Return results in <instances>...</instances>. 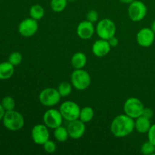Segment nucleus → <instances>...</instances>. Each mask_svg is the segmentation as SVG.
I'll return each instance as SVG.
<instances>
[{
	"label": "nucleus",
	"mask_w": 155,
	"mask_h": 155,
	"mask_svg": "<svg viewBox=\"0 0 155 155\" xmlns=\"http://www.w3.org/2000/svg\"><path fill=\"white\" fill-rule=\"evenodd\" d=\"M15 73V66L10 62L4 61L0 63V80H8Z\"/></svg>",
	"instance_id": "obj_18"
},
{
	"label": "nucleus",
	"mask_w": 155,
	"mask_h": 155,
	"mask_svg": "<svg viewBox=\"0 0 155 155\" xmlns=\"http://www.w3.org/2000/svg\"><path fill=\"white\" fill-rule=\"evenodd\" d=\"M144 108L145 106L142 101L135 97L127 98L124 104V114L133 119L142 116Z\"/></svg>",
	"instance_id": "obj_5"
},
{
	"label": "nucleus",
	"mask_w": 155,
	"mask_h": 155,
	"mask_svg": "<svg viewBox=\"0 0 155 155\" xmlns=\"http://www.w3.org/2000/svg\"><path fill=\"white\" fill-rule=\"evenodd\" d=\"M73 86L68 82H61L58 86L57 89L61 97H67L72 92Z\"/></svg>",
	"instance_id": "obj_23"
},
{
	"label": "nucleus",
	"mask_w": 155,
	"mask_h": 155,
	"mask_svg": "<svg viewBox=\"0 0 155 155\" xmlns=\"http://www.w3.org/2000/svg\"><path fill=\"white\" fill-rule=\"evenodd\" d=\"M147 7L145 3L139 0H134L129 5L128 15L134 22L142 21L147 15Z\"/></svg>",
	"instance_id": "obj_8"
},
{
	"label": "nucleus",
	"mask_w": 155,
	"mask_h": 155,
	"mask_svg": "<svg viewBox=\"0 0 155 155\" xmlns=\"http://www.w3.org/2000/svg\"><path fill=\"white\" fill-rule=\"evenodd\" d=\"M107 41H108L109 44H110V45L111 46V48L112 47H117L118 45V44H119V39H118L115 36H112V37L110 38Z\"/></svg>",
	"instance_id": "obj_31"
},
{
	"label": "nucleus",
	"mask_w": 155,
	"mask_h": 155,
	"mask_svg": "<svg viewBox=\"0 0 155 155\" xmlns=\"http://www.w3.org/2000/svg\"><path fill=\"white\" fill-rule=\"evenodd\" d=\"M48 127L45 124H37L33 127L31 130V137L34 143L42 145L49 139L50 134Z\"/></svg>",
	"instance_id": "obj_11"
},
{
	"label": "nucleus",
	"mask_w": 155,
	"mask_h": 155,
	"mask_svg": "<svg viewBox=\"0 0 155 155\" xmlns=\"http://www.w3.org/2000/svg\"><path fill=\"white\" fill-rule=\"evenodd\" d=\"M141 152L145 155H151L155 153V145L149 141L142 144L141 147Z\"/></svg>",
	"instance_id": "obj_26"
},
{
	"label": "nucleus",
	"mask_w": 155,
	"mask_h": 155,
	"mask_svg": "<svg viewBox=\"0 0 155 155\" xmlns=\"http://www.w3.org/2000/svg\"><path fill=\"white\" fill-rule=\"evenodd\" d=\"M68 2H74V0H68Z\"/></svg>",
	"instance_id": "obj_35"
},
{
	"label": "nucleus",
	"mask_w": 155,
	"mask_h": 155,
	"mask_svg": "<svg viewBox=\"0 0 155 155\" xmlns=\"http://www.w3.org/2000/svg\"><path fill=\"white\" fill-rule=\"evenodd\" d=\"M60 93L54 88H45L40 92L39 95V101L45 107H53L58 104L61 101Z\"/></svg>",
	"instance_id": "obj_6"
},
{
	"label": "nucleus",
	"mask_w": 155,
	"mask_h": 155,
	"mask_svg": "<svg viewBox=\"0 0 155 155\" xmlns=\"http://www.w3.org/2000/svg\"><path fill=\"white\" fill-rule=\"evenodd\" d=\"M44 15H45V10L40 5L35 4L32 5L30 8V18L36 20V21L42 19L44 17Z\"/></svg>",
	"instance_id": "obj_20"
},
{
	"label": "nucleus",
	"mask_w": 155,
	"mask_h": 155,
	"mask_svg": "<svg viewBox=\"0 0 155 155\" xmlns=\"http://www.w3.org/2000/svg\"><path fill=\"white\" fill-rule=\"evenodd\" d=\"M42 145H43V148L45 152L49 153V154L54 153L56 151V149H57V145H56V144L53 141L50 140V139L46 141Z\"/></svg>",
	"instance_id": "obj_27"
},
{
	"label": "nucleus",
	"mask_w": 155,
	"mask_h": 155,
	"mask_svg": "<svg viewBox=\"0 0 155 155\" xmlns=\"http://www.w3.org/2000/svg\"><path fill=\"white\" fill-rule=\"evenodd\" d=\"M68 0H51L50 6L53 12H61L66 8L68 5Z\"/></svg>",
	"instance_id": "obj_22"
},
{
	"label": "nucleus",
	"mask_w": 155,
	"mask_h": 155,
	"mask_svg": "<svg viewBox=\"0 0 155 155\" xmlns=\"http://www.w3.org/2000/svg\"><path fill=\"white\" fill-rule=\"evenodd\" d=\"M119 1L120 2L124 3V4H129V5H130V3L133 2L134 0H119Z\"/></svg>",
	"instance_id": "obj_33"
},
{
	"label": "nucleus",
	"mask_w": 155,
	"mask_h": 155,
	"mask_svg": "<svg viewBox=\"0 0 155 155\" xmlns=\"http://www.w3.org/2000/svg\"><path fill=\"white\" fill-rule=\"evenodd\" d=\"M71 82L73 87L79 91H83L90 86V74L83 69H74L71 75Z\"/></svg>",
	"instance_id": "obj_3"
},
{
	"label": "nucleus",
	"mask_w": 155,
	"mask_h": 155,
	"mask_svg": "<svg viewBox=\"0 0 155 155\" xmlns=\"http://www.w3.org/2000/svg\"><path fill=\"white\" fill-rule=\"evenodd\" d=\"M151 127V120L148 118L144 116H140L137 117L135 120V129L139 133H148V130Z\"/></svg>",
	"instance_id": "obj_17"
},
{
	"label": "nucleus",
	"mask_w": 155,
	"mask_h": 155,
	"mask_svg": "<svg viewBox=\"0 0 155 155\" xmlns=\"http://www.w3.org/2000/svg\"><path fill=\"white\" fill-rule=\"evenodd\" d=\"M5 114V110L4 107H2V105L0 103V120H2Z\"/></svg>",
	"instance_id": "obj_32"
},
{
	"label": "nucleus",
	"mask_w": 155,
	"mask_h": 155,
	"mask_svg": "<svg viewBox=\"0 0 155 155\" xmlns=\"http://www.w3.org/2000/svg\"><path fill=\"white\" fill-rule=\"evenodd\" d=\"M110 48H111V46L109 44L108 41L100 39L94 42L92 47V51L94 55L101 58L107 55L110 52Z\"/></svg>",
	"instance_id": "obj_15"
},
{
	"label": "nucleus",
	"mask_w": 155,
	"mask_h": 155,
	"mask_svg": "<svg viewBox=\"0 0 155 155\" xmlns=\"http://www.w3.org/2000/svg\"><path fill=\"white\" fill-rule=\"evenodd\" d=\"M23 60V56L18 51H14V52L11 53L8 56V61L10 62L12 65H14L15 67L18 66L22 62Z\"/></svg>",
	"instance_id": "obj_25"
},
{
	"label": "nucleus",
	"mask_w": 155,
	"mask_h": 155,
	"mask_svg": "<svg viewBox=\"0 0 155 155\" xmlns=\"http://www.w3.org/2000/svg\"><path fill=\"white\" fill-rule=\"evenodd\" d=\"M148 139L150 142L155 145V124L151 125V128L148 132Z\"/></svg>",
	"instance_id": "obj_29"
},
{
	"label": "nucleus",
	"mask_w": 155,
	"mask_h": 155,
	"mask_svg": "<svg viewBox=\"0 0 155 155\" xmlns=\"http://www.w3.org/2000/svg\"><path fill=\"white\" fill-rule=\"evenodd\" d=\"M81 108L78 104L73 101H64L60 105V110L62 117L68 121H73L79 119Z\"/></svg>",
	"instance_id": "obj_7"
},
{
	"label": "nucleus",
	"mask_w": 155,
	"mask_h": 155,
	"mask_svg": "<svg viewBox=\"0 0 155 155\" xmlns=\"http://www.w3.org/2000/svg\"><path fill=\"white\" fill-rule=\"evenodd\" d=\"M54 136L56 140L59 142H64L68 139L69 133H68V129L65 127L60 126L54 130Z\"/></svg>",
	"instance_id": "obj_19"
},
{
	"label": "nucleus",
	"mask_w": 155,
	"mask_h": 155,
	"mask_svg": "<svg viewBox=\"0 0 155 155\" xmlns=\"http://www.w3.org/2000/svg\"><path fill=\"white\" fill-rule=\"evenodd\" d=\"M117 27L114 22L108 18H104L100 20L96 25L97 35L100 39L108 40L112 36H115Z\"/></svg>",
	"instance_id": "obj_4"
},
{
	"label": "nucleus",
	"mask_w": 155,
	"mask_h": 155,
	"mask_svg": "<svg viewBox=\"0 0 155 155\" xmlns=\"http://www.w3.org/2000/svg\"><path fill=\"white\" fill-rule=\"evenodd\" d=\"M4 127L10 131H18L24 126V118L20 112L15 109L5 111L2 119Z\"/></svg>",
	"instance_id": "obj_2"
},
{
	"label": "nucleus",
	"mask_w": 155,
	"mask_h": 155,
	"mask_svg": "<svg viewBox=\"0 0 155 155\" xmlns=\"http://www.w3.org/2000/svg\"><path fill=\"white\" fill-rule=\"evenodd\" d=\"M142 116L148 118V119L151 120L152 118V117L154 116V112L151 110V108H148V107H145L142 112Z\"/></svg>",
	"instance_id": "obj_30"
},
{
	"label": "nucleus",
	"mask_w": 155,
	"mask_h": 155,
	"mask_svg": "<svg viewBox=\"0 0 155 155\" xmlns=\"http://www.w3.org/2000/svg\"><path fill=\"white\" fill-rule=\"evenodd\" d=\"M94 117V110L91 107L86 106V107H83L80 110V117L79 119L83 121V123H89L93 119Z\"/></svg>",
	"instance_id": "obj_21"
},
{
	"label": "nucleus",
	"mask_w": 155,
	"mask_h": 155,
	"mask_svg": "<svg viewBox=\"0 0 155 155\" xmlns=\"http://www.w3.org/2000/svg\"><path fill=\"white\" fill-rule=\"evenodd\" d=\"M87 63V57L84 53L79 51L74 54L71 57V66L74 69H83Z\"/></svg>",
	"instance_id": "obj_16"
},
{
	"label": "nucleus",
	"mask_w": 155,
	"mask_h": 155,
	"mask_svg": "<svg viewBox=\"0 0 155 155\" xmlns=\"http://www.w3.org/2000/svg\"><path fill=\"white\" fill-rule=\"evenodd\" d=\"M1 104L5 111L8 110H12L15 109V101L12 97L11 96H5L2 98L1 101Z\"/></svg>",
	"instance_id": "obj_24"
},
{
	"label": "nucleus",
	"mask_w": 155,
	"mask_h": 155,
	"mask_svg": "<svg viewBox=\"0 0 155 155\" xmlns=\"http://www.w3.org/2000/svg\"><path fill=\"white\" fill-rule=\"evenodd\" d=\"M155 33L148 27L141 29L136 35V40L140 46L144 48L150 47L154 42Z\"/></svg>",
	"instance_id": "obj_12"
},
{
	"label": "nucleus",
	"mask_w": 155,
	"mask_h": 155,
	"mask_svg": "<svg viewBox=\"0 0 155 155\" xmlns=\"http://www.w3.org/2000/svg\"><path fill=\"white\" fill-rule=\"evenodd\" d=\"M135 130V120L126 114L114 118L110 124V132L117 138H124L131 134Z\"/></svg>",
	"instance_id": "obj_1"
},
{
	"label": "nucleus",
	"mask_w": 155,
	"mask_h": 155,
	"mask_svg": "<svg viewBox=\"0 0 155 155\" xmlns=\"http://www.w3.org/2000/svg\"><path fill=\"white\" fill-rule=\"evenodd\" d=\"M151 29L153 30V31L155 33V20L154 21L152 22V24H151Z\"/></svg>",
	"instance_id": "obj_34"
},
{
	"label": "nucleus",
	"mask_w": 155,
	"mask_h": 155,
	"mask_svg": "<svg viewBox=\"0 0 155 155\" xmlns=\"http://www.w3.org/2000/svg\"><path fill=\"white\" fill-rule=\"evenodd\" d=\"M39 29V24L36 20L33 18H26L18 25V32L24 37H31L34 36Z\"/></svg>",
	"instance_id": "obj_10"
},
{
	"label": "nucleus",
	"mask_w": 155,
	"mask_h": 155,
	"mask_svg": "<svg viewBox=\"0 0 155 155\" xmlns=\"http://www.w3.org/2000/svg\"><path fill=\"white\" fill-rule=\"evenodd\" d=\"M63 120L64 118L60 110H57V109L49 108L44 113V124L49 129L54 130L57 127L61 126Z\"/></svg>",
	"instance_id": "obj_9"
},
{
	"label": "nucleus",
	"mask_w": 155,
	"mask_h": 155,
	"mask_svg": "<svg viewBox=\"0 0 155 155\" xmlns=\"http://www.w3.org/2000/svg\"><path fill=\"white\" fill-rule=\"evenodd\" d=\"M86 20L92 23H95L98 20V14L96 11L90 10L86 15Z\"/></svg>",
	"instance_id": "obj_28"
},
{
	"label": "nucleus",
	"mask_w": 155,
	"mask_h": 155,
	"mask_svg": "<svg viewBox=\"0 0 155 155\" xmlns=\"http://www.w3.org/2000/svg\"><path fill=\"white\" fill-rule=\"evenodd\" d=\"M95 31L93 23L90 21H83L78 24L77 28V33L79 37L82 39H89L92 37Z\"/></svg>",
	"instance_id": "obj_14"
},
{
	"label": "nucleus",
	"mask_w": 155,
	"mask_h": 155,
	"mask_svg": "<svg viewBox=\"0 0 155 155\" xmlns=\"http://www.w3.org/2000/svg\"><path fill=\"white\" fill-rule=\"evenodd\" d=\"M68 131L69 133V136L73 139H79L84 135L86 131V126L85 123L80 120V119L70 121L68 124Z\"/></svg>",
	"instance_id": "obj_13"
}]
</instances>
